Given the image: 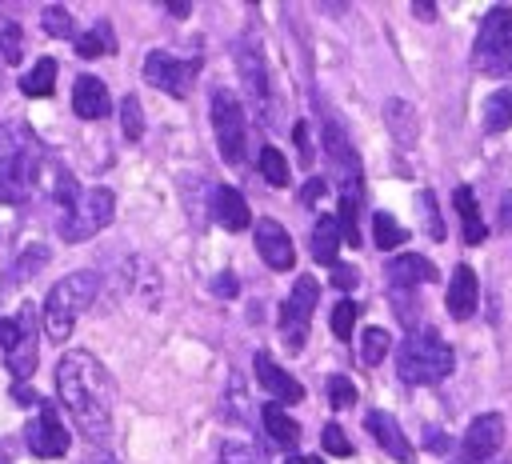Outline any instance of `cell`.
<instances>
[{
	"mask_svg": "<svg viewBox=\"0 0 512 464\" xmlns=\"http://www.w3.org/2000/svg\"><path fill=\"white\" fill-rule=\"evenodd\" d=\"M220 460H224V464H260V460H256V452H252V448H244V444H224Z\"/></svg>",
	"mask_w": 512,
	"mask_h": 464,
	"instance_id": "f35d334b",
	"label": "cell"
},
{
	"mask_svg": "<svg viewBox=\"0 0 512 464\" xmlns=\"http://www.w3.org/2000/svg\"><path fill=\"white\" fill-rule=\"evenodd\" d=\"M192 76H196V64H184V60H176L172 52H148L144 56V80L152 84V88H164V92H172V96H184L188 92V84H192Z\"/></svg>",
	"mask_w": 512,
	"mask_h": 464,
	"instance_id": "7c38bea8",
	"label": "cell"
},
{
	"mask_svg": "<svg viewBox=\"0 0 512 464\" xmlns=\"http://www.w3.org/2000/svg\"><path fill=\"white\" fill-rule=\"evenodd\" d=\"M260 424H264V432H268L276 444H284V448H292V444L300 440V424H296V420L288 416V408L276 404V400L260 408Z\"/></svg>",
	"mask_w": 512,
	"mask_h": 464,
	"instance_id": "44dd1931",
	"label": "cell"
},
{
	"mask_svg": "<svg viewBox=\"0 0 512 464\" xmlns=\"http://www.w3.org/2000/svg\"><path fill=\"white\" fill-rule=\"evenodd\" d=\"M324 152H328V160H332V168H336V180H340V196H352V200H360L364 192V180H360V160H356V152H352V144L344 140V128L336 124V120H328L324 124Z\"/></svg>",
	"mask_w": 512,
	"mask_h": 464,
	"instance_id": "9c48e42d",
	"label": "cell"
},
{
	"mask_svg": "<svg viewBox=\"0 0 512 464\" xmlns=\"http://www.w3.org/2000/svg\"><path fill=\"white\" fill-rule=\"evenodd\" d=\"M484 128H488V132L512 128V88H496V92L484 100Z\"/></svg>",
	"mask_w": 512,
	"mask_h": 464,
	"instance_id": "4316f807",
	"label": "cell"
},
{
	"mask_svg": "<svg viewBox=\"0 0 512 464\" xmlns=\"http://www.w3.org/2000/svg\"><path fill=\"white\" fill-rule=\"evenodd\" d=\"M40 144L24 124H0V200H28L40 172Z\"/></svg>",
	"mask_w": 512,
	"mask_h": 464,
	"instance_id": "7a4b0ae2",
	"label": "cell"
},
{
	"mask_svg": "<svg viewBox=\"0 0 512 464\" xmlns=\"http://www.w3.org/2000/svg\"><path fill=\"white\" fill-rule=\"evenodd\" d=\"M500 228L512 232V192H504V200H500Z\"/></svg>",
	"mask_w": 512,
	"mask_h": 464,
	"instance_id": "7bdbcfd3",
	"label": "cell"
},
{
	"mask_svg": "<svg viewBox=\"0 0 512 464\" xmlns=\"http://www.w3.org/2000/svg\"><path fill=\"white\" fill-rule=\"evenodd\" d=\"M476 300H480V284H476V272L468 264H456L452 280H448V292H444V304H448V316L452 320H472L476 312Z\"/></svg>",
	"mask_w": 512,
	"mask_h": 464,
	"instance_id": "9a60e30c",
	"label": "cell"
},
{
	"mask_svg": "<svg viewBox=\"0 0 512 464\" xmlns=\"http://www.w3.org/2000/svg\"><path fill=\"white\" fill-rule=\"evenodd\" d=\"M256 252L264 256V264L272 272H288L296 264V252H292V240L284 232V224H276L272 216L256 220Z\"/></svg>",
	"mask_w": 512,
	"mask_h": 464,
	"instance_id": "5bb4252c",
	"label": "cell"
},
{
	"mask_svg": "<svg viewBox=\"0 0 512 464\" xmlns=\"http://www.w3.org/2000/svg\"><path fill=\"white\" fill-rule=\"evenodd\" d=\"M388 348H392V336L384 328H364V336H360V360L364 364H380L388 356Z\"/></svg>",
	"mask_w": 512,
	"mask_h": 464,
	"instance_id": "4dcf8cb0",
	"label": "cell"
},
{
	"mask_svg": "<svg viewBox=\"0 0 512 464\" xmlns=\"http://www.w3.org/2000/svg\"><path fill=\"white\" fill-rule=\"evenodd\" d=\"M80 464H116V460H112V452H104V448H96V452H88V456H84Z\"/></svg>",
	"mask_w": 512,
	"mask_h": 464,
	"instance_id": "ee69618b",
	"label": "cell"
},
{
	"mask_svg": "<svg viewBox=\"0 0 512 464\" xmlns=\"http://www.w3.org/2000/svg\"><path fill=\"white\" fill-rule=\"evenodd\" d=\"M72 108H76V116H80V120H100V116H108L112 96H108L104 80H100V76H76Z\"/></svg>",
	"mask_w": 512,
	"mask_h": 464,
	"instance_id": "e0dca14e",
	"label": "cell"
},
{
	"mask_svg": "<svg viewBox=\"0 0 512 464\" xmlns=\"http://www.w3.org/2000/svg\"><path fill=\"white\" fill-rule=\"evenodd\" d=\"M20 48H24V40H20V24L0 20V52H4V60L16 64V60H20Z\"/></svg>",
	"mask_w": 512,
	"mask_h": 464,
	"instance_id": "e575fe53",
	"label": "cell"
},
{
	"mask_svg": "<svg viewBox=\"0 0 512 464\" xmlns=\"http://www.w3.org/2000/svg\"><path fill=\"white\" fill-rule=\"evenodd\" d=\"M460 448H464V460H468V464H484V460H492V456L504 448V416H500V412H484V416H476V420L468 424Z\"/></svg>",
	"mask_w": 512,
	"mask_h": 464,
	"instance_id": "8fae6325",
	"label": "cell"
},
{
	"mask_svg": "<svg viewBox=\"0 0 512 464\" xmlns=\"http://www.w3.org/2000/svg\"><path fill=\"white\" fill-rule=\"evenodd\" d=\"M104 52H116V36H112L108 24H96V28L80 32V40H76V56L92 60V56H104Z\"/></svg>",
	"mask_w": 512,
	"mask_h": 464,
	"instance_id": "83f0119b",
	"label": "cell"
},
{
	"mask_svg": "<svg viewBox=\"0 0 512 464\" xmlns=\"http://www.w3.org/2000/svg\"><path fill=\"white\" fill-rule=\"evenodd\" d=\"M388 280L396 292H416V284L436 280V268L424 256H392L388 260Z\"/></svg>",
	"mask_w": 512,
	"mask_h": 464,
	"instance_id": "d6986e66",
	"label": "cell"
},
{
	"mask_svg": "<svg viewBox=\"0 0 512 464\" xmlns=\"http://www.w3.org/2000/svg\"><path fill=\"white\" fill-rule=\"evenodd\" d=\"M240 80H244V88H248V96H252L256 104H264V100H268L264 60H260V52H256L252 44H240Z\"/></svg>",
	"mask_w": 512,
	"mask_h": 464,
	"instance_id": "7402d4cb",
	"label": "cell"
},
{
	"mask_svg": "<svg viewBox=\"0 0 512 464\" xmlns=\"http://www.w3.org/2000/svg\"><path fill=\"white\" fill-rule=\"evenodd\" d=\"M36 324H40V320H36V308L24 304L20 316H16V340H12L8 352H4L8 372H12L16 380H28L32 368H36Z\"/></svg>",
	"mask_w": 512,
	"mask_h": 464,
	"instance_id": "4fadbf2b",
	"label": "cell"
},
{
	"mask_svg": "<svg viewBox=\"0 0 512 464\" xmlns=\"http://www.w3.org/2000/svg\"><path fill=\"white\" fill-rule=\"evenodd\" d=\"M412 16H420V20H432V16H436V8H432V4H412Z\"/></svg>",
	"mask_w": 512,
	"mask_h": 464,
	"instance_id": "f6af8a7d",
	"label": "cell"
},
{
	"mask_svg": "<svg viewBox=\"0 0 512 464\" xmlns=\"http://www.w3.org/2000/svg\"><path fill=\"white\" fill-rule=\"evenodd\" d=\"M316 296H320L316 280H312V276H300L296 288L288 292V300L280 304V336H284L288 348H304V340H308V320H312V308H316Z\"/></svg>",
	"mask_w": 512,
	"mask_h": 464,
	"instance_id": "ba28073f",
	"label": "cell"
},
{
	"mask_svg": "<svg viewBox=\"0 0 512 464\" xmlns=\"http://www.w3.org/2000/svg\"><path fill=\"white\" fill-rule=\"evenodd\" d=\"M384 120H388V128H392V136H396L400 144H412V140H416V132H420L416 108H412L408 100H400V96H392V100L384 104Z\"/></svg>",
	"mask_w": 512,
	"mask_h": 464,
	"instance_id": "603a6c76",
	"label": "cell"
},
{
	"mask_svg": "<svg viewBox=\"0 0 512 464\" xmlns=\"http://www.w3.org/2000/svg\"><path fill=\"white\" fill-rule=\"evenodd\" d=\"M24 440H28L32 456H40V460H60V456L68 452V428H64V420L56 416V408H48V404L28 420Z\"/></svg>",
	"mask_w": 512,
	"mask_h": 464,
	"instance_id": "30bf717a",
	"label": "cell"
},
{
	"mask_svg": "<svg viewBox=\"0 0 512 464\" xmlns=\"http://www.w3.org/2000/svg\"><path fill=\"white\" fill-rule=\"evenodd\" d=\"M328 400H332V408H348V404H356V388H352V380H348V376H332V380H328Z\"/></svg>",
	"mask_w": 512,
	"mask_h": 464,
	"instance_id": "d590c367",
	"label": "cell"
},
{
	"mask_svg": "<svg viewBox=\"0 0 512 464\" xmlns=\"http://www.w3.org/2000/svg\"><path fill=\"white\" fill-rule=\"evenodd\" d=\"M256 164H260V176H264L268 184H276V188H284V184H288V160H284V152H280V148L264 144Z\"/></svg>",
	"mask_w": 512,
	"mask_h": 464,
	"instance_id": "f1b7e54d",
	"label": "cell"
},
{
	"mask_svg": "<svg viewBox=\"0 0 512 464\" xmlns=\"http://www.w3.org/2000/svg\"><path fill=\"white\" fill-rule=\"evenodd\" d=\"M472 60L480 72L492 76H512V8H488L476 32Z\"/></svg>",
	"mask_w": 512,
	"mask_h": 464,
	"instance_id": "5b68a950",
	"label": "cell"
},
{
	"mask_svg": "<svg viewBox=\"0 0 512 464\" xmlns=\"http://www.w3.org/2000/svg\"><path fill=\"white\" fill-rule=\"evenodd\" d=\"M368 432L392 460H408V436L400 432L392 412H368Z\"/></svg>",
	"mask_w": 512,
	"mask_h": 464,
	"instance_id": "ffe728a7",
	"label": "cell"
},
{
	"mask_svg": "<svg viewBox=\"0 0 512 464\" xmlns=\"http://www.w3.org/2000/svg\"><path fill=\"white\" fill-rule=\"evenodd\" d=\"M324 192H328V184H324V180H316V176H312V180H308V184H304V204H316V200H320V196H324Z\"/></svg>",
	"mask_w": 512,
	"mask_h": 464,
	"instance_id": "60d3db41",
	"label": "cell"
},
{
	"mask_svg": "<svg viewBox=\"0 0 512 464\" xmlns=\"http://www.w3.org/2000/svg\"><path fill=\"white\" fill-rule=\"evenodd\" d=\"M324 448H328L332 456H348V452H352V444H348V436L340 432V424H328V428H324Z\"/></svg>",
	"mask_w": 512,
	"mask_h": 464,
	"instance_id": "74e56055",
	"label": "cell"
},
{
	"mask_svg": "<svg viewBox=\"0 0 512 464\" xmlns=\"http://www.w3.org/2000/svg\"><path fill=\"white\" fill-rule=\"evenodd\" d=\"M372 240H376V248H400V244L408 240V228H400L396 216L376 212V220H372Z\"/></svg>",
	"mask_w": 512,
	"mask_h": 464,
	"instance_id": "f546056e",
	"label": "cell"
},
{
	"mask_svg": "<svg viewBox=\"0 0 512 464\" xmlns=\"http://www.w3.org/2000/svg\"><path fill=\"white\" fill-rule=\"evenodd\" d=\"M212 216H216V224H224L228 232H244V228L252 224L248 200H244L236 188H228V184L212 192Z\"/></svg>",
	"mask_w": 512,
	"mask_h": 464,
	"instance_id": "ac0fdd59",
	"label": "cell"
},
{
	"mask_svg": "<svg viewBox=\"0 0 512 464\" xmlns=\"http://www.w3.org/2000/svg\"><path fill=\"white\" fill-rule=\"evenodd\" d=\"M356 316H360V304H356V300H340V304L332 308V332H336L340 340H348L352 328H356Z\"/></svg>",
	"mask_w": 512,
	"mask_h": 464,
	"instance_id": "836d02e7",
	"label": "cell"
},
{
	"mask_svg": "<svg viewBox=\"0 0 512 464\" xmlns=\"http://www.w3.org/2000/svg\"><path fill=\"white\" fill-rule=\"evenodd\" d=\"M332 288H356V268L332 264Z\"/></svg>",
	"mask_w": 512,
	"mask_h": 464,
	"instance_id": "ab89813d",
	"label": "cell"
},
{
	"mask_svg": "<svg viewBox=\"0 0 512 464\" xmlns=\"http://www.w3.org/2000/svg\"><path fill=\"white\" fill-rule=\"evenodd\" d=\"M112 212H116V196H112V188H84L76 200H72V208L64 212V220H60V236L68 240V244H80V240H88V236H96L108 220H112Z\"/></svg>",
	"mask_w": 512,
	"mask_h": 464,
	"instance_id": "8992f818",
	"label": "cell"
},
{
	"mask_svg": "<svg viewBox=\"0 0 512 464\" xmlns=\"http://www.w3.org/2000/svg\"><path fill=\"white\" fill-rule=\"evenodd\" d=\"M452 204H456V212H460V220H464V240H468V244H480V240H484V220H480V208H476L472 188L460 184V188L452 192Z\"/></svg>",
	"mask_w": 512,
	"mask_h": 464,
	"instance_id": "cb8c5ba5",
	"label": "cell"
},
{
	"mask_svg": "<svg viewBox=\"0 0 512 464\" xmlns=\"http://www.w3.org/2000/svg\"><path fill=\"white\" fill-rule=\"evenodd\" d=\"M40 24H44V32H48V36H60V40L76 32V28H72V16H68L60 4H48V8L40 12Z\"/></svg>",
	"mask_w": 512,
	"mask_h": 464,
	"instance_id": "1f68e13d",
	"label": "cell"
},
{
	"mask_svg": "<svg viewBox=\"0 0 512 464\" xmlns=\"http://www.w3.org/2000/svg\"><path fill=\"white\" fill-rule=\"evenodd\" d=\"M120 124H124V136H128V140H140V132H144V112H140V100H136V96H124V100H120Z\"/></svg>",
	"mask_w": 512,
	"mask_h": 464,
	"instance_id": "d6a6232c",
	"label": "cell"
},
{
	"mask_svg": "<svg viewBox=\"0 0 512 464\" xmlns=\"http://www.w3.org/2000/svg\"><path fill=\"white\" fill-rule=\"evenodd\" d=\"M452 368H456V356L432 328L408 332L404 344L396 348V372H400L404 384H436Z\"/></svg>",
	"mask_w": 512,
	"mask_h": 464,
	"instance_id": "277c9868",
	"label": "cell"
},
{
	"mask_svg": "<svg viewBox=\"0 0 512 464\" xmlns=\"http://www.w3.org/2000/svg\"><path fill=\"white\" fill-rule=\"evenodd\" d=\"M56 392H60V404L68 408V416L76 420V428L92 444H104L112 436L116 384H112L108 368L92 352L76 348V352L60 356V364H56Z\"/></svg>",
	"mask_w": 512,
	"mask_h": 464,
	"instance_id": "6da1fadb",
	"label": "cell"
},
{
	"mask_svg": "<svg viewBox=\"0 0 512 464\" xmlns=\"http://www.w3.org/2000/svg\"><path fill=\"white\" fill-rule=\"evenodd\" d=\"M216 292H220V296H236V276H232V272H220V276H216Z\"/></svg>",
	"mask_w": 512,
	"mask_h": 464,
	"instance_id": "b9f144b4",
	"label": "cell"
},
{
	"mask_svg": "<svg viewBox=\"0 0 512 464\" xmlns=\"http://www.w3.org/2000/svg\"><path fill=\"white\" fill-rule=\"evenodd\" d=\"M52 84H56V60H52V56L36 60V64H32V68L20 76L24 96H52Z\"/></svg>",
	"mask_w": 512,
	"mask_h": 464,
	"instance_id": "484cf974",
	"label": "cell"
},
{
	"mask_svg": "<svg viewBox=\"0 0 512 464\" xmlns=\"http://www.w3.org/2000/svg\"><path fill=\"white\" fill-rule=\"evenodd\" d=\"M212 128H216L220 156L240 168L244 164V152H248V120H244L240 100L228 88H216L212 92Z\"/></svg>",
	"mask_w": 512,
	"mask_h": 464,
	"instance_id": "52a82bcc",
	"label": "cell"
},
{
	"mask_svg": "<svg viewBox=\"0 0 512 464\" xmlns=\"http://www.w3.org/2000/svg\"><path fill=\"white\" fill-rule=\"evenodd\" d=\"M336 248H340V228H336V216H320L316 228H312V256L320 264H336Z\"/></svg>",
	"mask_w": 512,
	"mask_h": 464,
	"instance_id": "d4e9b609",
	"label": "cell"
},
{
	"mask_svg": "<svg viewBox=\"0 0 512 464\" xmlns=\"http://www.w3.org/2000/svg\"><path fill=\"white\" fill-rule=\"evenodd\" d=\"M252 368H256V384L260 388H268L276 400H284V404H296V400H304V388H300V380L296 376H288L268 352H256V360H252Z\"/></svg>",
	"mask_w": 512,
	"mask_h": 464,
	"instance_id": "2e32d148",
	"label": "cell"
},
{
	"mask_svg": "<svg viewBox=\"0 0 512 464\" xmlns=\"http://www.w3.org/2000/svg\"><path fill=\"white\" fill-rule=\"evenodd\" d=\"M420 208H424V216H428V236H432V240H444V224H440L436 196H432V192H420Z\"/></svg>",
	"mask_w": 512,
	"mask_h": 464,
	"instance_id": "8d00e7d4",
	"label": "cell"
},
{
	"mask_svg": "<svg viewBox=\"0 0 512 464\" xmlns=\"http://www.w3.org/2000/svg\"><path fill=\"white\" fill-rule=\"evenodd\" d=\"M284 464H320V460H316V456H296V452H292Z\"/></svg>",
	"mask_w": 512,
	"mask_h": 464,
	"instance_id": "7dc6e473",
	"label": "cell"
},
{
	"mask_svg": "<svg viewBox=\"0 0 512 464\" xmlns=\"http://www.w3.org/2000/svg\"><path fill=\"white\" fill-rule=\"evenodd\" d=\"M428 448H432V452H444V448H448V440H444L440 432H428Z\"/></svg>",
	"mask_w": 512,
	"mask_h": 464,
	"instance_id": "bcb514c9",
	"label": "cell"
},
{
	"mask_svg": "<svg viewBox=\"0 0 512 464\" xmlns=\"http://www.w3.org/2000/svg\"><path fill=\"white\" fill-rule=\"evenodd\" d=\"M96 288H100V276L96 272H72L64 280H56L44 296V308H40V328L48 340H68L80 312L96 300Z\"/></svg>",
	"mask_w": 512,
	"mask_h": 464,
	"instance_id": "3957f363",
	"label": "cell"
}]
</instances>
